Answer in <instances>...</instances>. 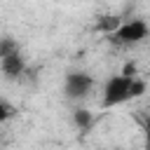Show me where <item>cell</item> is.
I'll return each instance as SVG.
<instances>
[{
  "label": "cell",
  "instance_id": "ba28073f",
  "mask_svg": "<svg viewBox=\"0 0 150 150\" xmlns=\"http://www.w3.org/2000/svg\"><path fill=\"white\" fill-rule=\"evenodd\" d=\"M115 150H117V148H115Z\"/></svg>",
  "mask_w": 150,
  "mask_h": 150
},
{
  "label": "cell",
  "instance_id": "8992f818",
  "mask_svg": "<svg viewBox=\"0 0 150 150\" xmlns=\"http://www.w3.org/2000/svg\"><path fill=\"white\" fill-rule=\"evenodd\" d=\"M14 49H19V45H16V40H14V38H9V35L0 38V56L9 54V52H14Z\"/></svg>",
  "mask_w": 150,
  "mask_h": 150
},
{
  "label": "cell",
  "instance_id": "3957f363",
  "mask_svg": "<svg viewBox=\"0 0 150 150\" xmlns=\"http://www.w3.org/2000/svg\"><path fill=\"white\" fill-rule=\"evenodd\" d=\"M91 89H94V77L89 73L75 70V73H68L63 80V94L68 101H82L91 94Z\"/></svg>",
  "mask_w": 150,
  "mask_h": 150
},
{
  "label": "cell",
  "instance_id": "52a82bcc",
  "mask_svg": "<svg viewBox=\"0 0 150 150\" xmlns=\"http://www.w3.org/2000/svg\"><path fill=\"white\" fill-rule=\"evenodd\" d=\"M12 117H14V108H12V103L5 101V98H0V124L7 122V120H12Z\"/></svg>",
  "mask_w": 150,
  "mask_h": 150
},
{
  "label": "cell",
  "instance_id": "5b68a950",
  "mask_svg": "<svg viewBox=\"0 0 150 150\" xmlns=\"http://www.w3.org/2000/svg\"><path fill=\"white\" fill-rule=\"evenodd\" d=\"M91 122H94V115L89 110H84V108H75L73 110V124L77 129H89Z\"/></svg>",
  "mask_w": 150,
  "mask_h": 150
},
{
  "label": "cell",
  "instance_id": "277c9868",
  "mask_svg": "<svg viewBox=\"0 0 150 150\" xmlns=\"http://www.w3.org/2000/svg\"><path fill=\"white\" fill-rule=\"evenodd\" d=\"M0 70L7 80H16L26 73V56L21 54V49H14L5 56H0Z\"/></svg>",
  "mask_w": 150,
  "mask_h": 150
},
{
  "label": "cell",
  "instance_id": "6da1fadb",
  "mask_svg": "<svg viewBox=\"0 0 150 150\" xmlns=\"http://www.w3.org/2000/svg\"><path fill=\"white\" fill-rule=\"evenodd\" d=\"M138 75H127V73H117V75H110L103 84V101L101 105L103 108H115V105H122L127 101H131V89H134V80Z\"/></svg>",
  "mask_w": 150,
  "mask_h": 150
},
{
  "label": "cell",
  "instance_id": "7a4b0ae2",
  "mask_svg": "<svg viewBox=\"0 0 150 150\" xmlns=\"http://www.w3.org/2000/svg\"><path fill=\"white\" fill-rule=\"evenodd\" d=\"M148 35H150V26L145 19H129V21H120V26L110 33V40L115 45L131 47V45L143 42Z\"/></svg>",
  "mask_w": 150,
  "mask_h": 150
}]
</instances>
